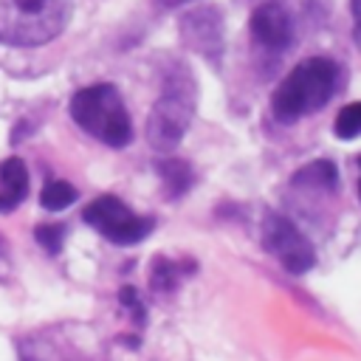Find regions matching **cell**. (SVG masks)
<instances>
[{
    "instance_id": "3957f363",
    "label": "cell",
    "mask_w": 361,
    "mask_h": 361,
    "mask_svg": "<svg viewBox=\"0 0 361 361\" xmlns=\"http://www.w3.org/2000/svg\"><path fill=\"white\" fill-rule=\"evenodd\" d=\"M71 118L96 141L121 149L130 144L133 138V121L130 113L124 107V99L118 93L116 85L110 82H99V85H87L82 90H76L71 96Z\"/></svg>"
},
{
    "instance_id": "5b68a950",
    "label": "cell",
    "mask_w": 361,
    "mask_h": 361,
    "mask_svg": "<svg viewBox=\"0 0 361 361\" xmlns=\"http://www.w3.org/2000/svg\"><path fill=\"white\" fill-rule=\"evenodd\" d=\"M82 217H85L87 226H93L102 237H107L116 245L141 243L152 231V220L135 214L133 209H127L116 195H99V197H93L85 206Z\"/></svg>"
},
{
    "instance_id": "277c9868",
    "label": "cell",
    "mask_w": 361,
    "mask_h": 361,
    "mask_svg": "<svg viewBox=\"0 0 361 361\" xmlns=\"http://www.w3.org/2000/svg\"><path fill=\"white\" fill-rule=\"evenodd\" d=\"M71 20V0H0V42L37 48L56 39Z\"/></svg>"
},
{
    "instance_id": "7a4b0ae2",
    "label": "cell",
    "mask_w": 361,
    "mask_h": 361,
    "mask_svg": "<svg viewBox=\"0 0 361 361\" xmlns=\"http://www.w3.org/2000/svg\"><path fill=\"white\" fill-rule=\"evenodd\" d=\"M195 104H197L195 73L183 62H175L172 68H166L164 82H161V93H158V99L149 110V118H147L149 144L161 152L175 149L189 130V121L195 116Z\"/></svg>"
},
{
    "instance_id": "ba28073f",
    "label": "cell",
    "mask_w": 361,
    "mask_h": 361,
    "mask_svg": "<svg viewBox=\"0 0 361 361\" xmlns=\"http://www.w3.org/2000/svg\"><path fill=\"white\" fill-rule=\"evenodd\" d=\"M180 37L192 51L203 54L206 59H220V51H223V14H220V8L203 6V8L189 11L180 20Z\"/></svg>"
},
{
    "instance_id": "8992f818",
    "label": "cell",
    "mask_w": 361,
    "mask_h": 361,
    "mask_svg": "<svg viewBox=\"0 0 361 361\" xmlns=\"http://www.w3.org/2000/svg\"><path fill=\"white\" fill-rule=\"evenodd\" d=\"M262 243L282 262V268L290 271V274H305V271H310L316 265V251H313L310 240L285 214H276V212L265 214V220H262Z\"/></svg>"
},
{
    "instance_id": "30bf717a",
    "label": "cell",
    "mask_w": 361,
    "mask_h": 361,
    "mask_svg": "<svg viewBox=\"0 0 361 361\" xmlns=\"http://www.w3.org/2000/svg\"><path fill=\"white\" fill-rule=\"evenodd\" d=\"M293 186H305V189H319V192H333L338 186V169L333 161L319 158L310 161L307 166H302L293 175Z\"/></svg>"
},
{
    "instance_id": "5bb4252c",
    "label": "cell",
    "mask_w": 361,
    "mask_h": 361,
    "mask_svg": "<svg viewBox=\"0 0 361 361\" xmlns=\"http://www.w3.org/2000/svg\"><path fill=\"white\" fill-rule=\"evenodd\" d=\"M34 237L39 240V245H42L48 254H59L62 240H65V226H62V223H45V226H37Z\"/></svg>"
},
{
    "instance_id": "8fae6325",
    "label": "cell",
    "mask_w": 361,
    "mask_h": 361,
    "mask_svg": "<svg viewBox=\"0 0 361 361\" xmlns=\"http://www.w3.org/2000/svg\"><path fill=\"white\" fill-rule=\"evenodd\" d=\"M158 172H161V180H164L169 197H180L192 186V169L180 158H164L158 164Z\"/></svg>"
},
{
    "instance_id": "e0dca14e",
    "label": "cell",
    "mask_w": 361,
    "mask_h": 361,
    "mask_svg": "<svg viewBox=\"0 0 361 361\" xmlns=\"http://www.w3.org/2000/svg\"><path fill=\"white\" fill-rule=\"evenodd\" d=\"M161 6H166V8H175V6H180V3H189V0H158Z\"/></svg>"
},
{
    "instance_id": "ac0fdd59",
    "label": "cell",
    "mask_w": 361,
    "mask_h": 361,
    "mask_svg": "<svg viewBox=\"0 0 361 361\" xmlns=\"http://www.w3.org/2000/svg\"><path fill=\"white\" fill-rule=\"evenodd\" d=\"M358 166H361V155H358ZM358 195H361V180H358Z\"/></svg>"
},
{
    "instance_id": "6da1fadb",
    "label": "cell",
    "mask_w": 361,
    "mask_h": 361,
    "mask_svg": "<svg viewBox=\"0 0 361 361\" xmlns=\"http://www.w3.org/2000/svg\"><path fill=\"white\" fill-rule=\"evenodd\" d=\"M338 87V65L327 56L302 59L271 93L274 118L293 124L316 110H322Z\"/></svg>"
},
{
    "instance_id": "4fadbf2b",
    "label": "cell",
    "mask_w": 361,
    "mask_h": 361,
    "mask_svg": "<svg viewBox=\"0 0 361 361\" xmlns=\"http://www.w3.org/2000/svg\"><path fill=\"white\" fill-rule=\"evenodd\" d=\"M333 133L341 138V141H350V138H358L361 135V102H353V104H344L333 121Z\"/></svg>"
},
{
    "instance_id": "52a82bcc",
    "label": "cell",
    "mask_w": 361,
    "mask_h": 361,
    "mask_svg": "<svg viewBox=\"0 0 361 361\" xmlns=\"http://www.w3.org/2000/svg\"><path fill=\"white\" fill-rule=\"evenodd\" d=\"M248 31H251L254 45H259L262 51H271V54H282L293 42V17L282 3L268 0L251 11Z\"/></svg>"
},
{
    "instance_id": "2e32d148",
    "label": "cell",
    "mask_w": 361,
    "mask_h": 361,
    "mask_svg": "<svg viewBox=\"0 0 361 361\" xmlns=\"http://www.w3.org/2000/svg\"><path fill=\"white\" fill-rule=\"evenodd\" d=\"M350 14H353V37L361 48V0H350Z\"/></svg>"
},
{
    "instance_id": "9a60e30c",
    "label": "cell",
    "mask_w": 361,
    "mask_h": 361,
    "mask_svg": "<svg viewBox=\"0 0 361 361\" xmlns=\"http://www.w3.org/2000/svg\"><path fill=\"white\" fill-rule=\"evenodd\" d=\"M118 299H121V305H127L133 313H135V319L141 322L144 319V310H141V302H138V293L133 290V288H121L118 290Z\"/></svg>"
},
{
    "instance_id": "7c38bea8",
    "label": "cell",
    "mask_w": 361,
    "mask_h": 361,
    "mask_svg": "<svg viewBox=\"0 0 361 361\" xmlns=\"http://www.w3.org/2000/svg\"><path fill=\"white\" fill-rule=\"evenodd\" d=\"M76 200V189L68 183V180H48L39 192V203L48 209V212H62L68 209L71 203Z\"/></svg>"
},
{
    "instance_id": "9c48e42d",
    "label": "cell",
    "mask_w": 361,
    "mask_h": 361,
    "mask_svg": "<svg viewBox=\"0 0 361 361\" xmlns=\"http://www.w3.org/2000/svg\"><path fill=\"white\" fill-rule=\"evenodd\" d=\"M28 195V169L23 158L11 155L0 161V214L14 212Z\"/></svg>"
}]
</instances>
